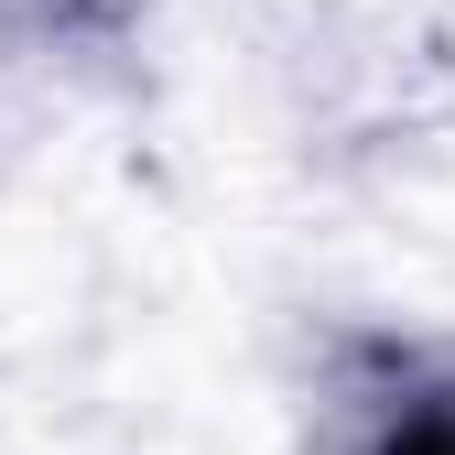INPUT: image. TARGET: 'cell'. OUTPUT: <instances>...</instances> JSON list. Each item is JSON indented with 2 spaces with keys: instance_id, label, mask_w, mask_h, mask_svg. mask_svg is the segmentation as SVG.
Listing matches in <instances>:
<instances>
[{
  "instance_id": "cell-1",
  "label": "cell",
  "mask_w": 455,
  "mask_h": 455,
  "mask_svg": "<svg viewBox=\"0 0 455 455\" xmlns=\"http://www.w3.org/2000/svg\"><path fill=\"white\" fill-rule=\"evenodd\" d=\"M336 455H455V369L390 358L379 390H358V402H347Z\"/></svg>"
}]
</instances>
